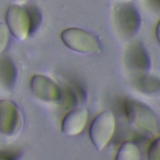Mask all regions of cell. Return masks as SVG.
Instances as JSON below:
<instances>
[{
	"label": "cell",
	"mask_w": 160,
	"mask_h": 160,
	"mask_svg": "<svg viewBox=\"0 0 160 160\" xmlns=\"http://www.w3.org/2000/svg\"><path fill=\"white\" fill-rule=\"evenodd\" d=\"M88 119V112L80 108L69 112L64 117L61 124L62 132L69 136L80 134L85 128Z\"/></svg>",
	"instance_id": "obj_9"
},
{
	"label": "cell",
	"mask_w": 160,
	"mask_h": 160,
	"mask_svg": "<svg viewBox=\"0 0 160 160\" xmlns=\"http://www.w3.org/2000/svg\"><path fill=\"white\" fill-rule=\"evenodd\" d=\"M6 22L11 34L18 40L25 39L32 29L30 13L22 5L14 4L8 8Z\"/></svg>",
	"instance_id": "obj_5"
},
{
	"label": "cell",
	"mask_w": 160,
	"mask_h": 160,
	"mask_svg": "<svg viewBox=\"0 0 160 160\" xmlns=\"http://www.w3.org/2000/svg\"><path fill=\"white\" fill-rule=\"evenodd\" d=\"M155 36L157 40V42L160 46V19L158 22L155 29Z\"/></svg>",
	"instance_id": "obj_17"
},
{
	"label": "cell",
	"mask_w": 160,
	"mask_h": 160,
	"mask_svg": "<svg viewBox=\"0 0 160 160\" xmlns=\"http://www.w3.org/2000/svg\"><path fill=\"white\" fill-rule=\"evenodd\" d=\"M136 86L142 93L154 95L160 92V79L156 76L142 74L137 79Z\"/></svg>",
	"instance_id": "obj_10"
},
{
	"label": "cell",
	"mask_w": 160,
	"mask_h": 160,
	"mask_svg": "<svg viewBox=\"0 0 160 160\" xmlns=\"http://www.w3.org/2000/svg\"><path fill=\"white\" fill-rule=\"evenodd\" d=\"M116 128V119L112 112L106 110L93 119L89 126V137L97 151H102L109 142Z\"/></svg>",
	"instance_id": "obj_2"
},
{
	"label": "cell",
	"mask_w": 160,
	"mask_h": 160,
	"mask_svg": "<svg viewBox=\"0 0 160 160\" xmlns=\"http://www.w3.org/2000/svg\"><path fill=\"white\" fill-rule=\"evenodd\" d=\"M63 43L70 49L81 54H98L101 48L97 39L87 31L69 28L61 34Z\"/></svg>",
	"instance_id": "obj_3"
},
{
	"label": "cell",
	"mask_w": 160,
	"mask_h": 160,
	"mask_svg": "<svg viewBox=\"0 0 160 160\" xmlns=\"http://www.w3.org/2000/svg\"><path fill=\"white\" fill-rule=\"evenodd\" d=\"M18 156L16 152L0 151V159H14Z\"/></svg>",
	"instance_id": "obj_15"
},
{
	"label": "cell",
	"mask_w": 160,
	"mask_h": 160,
	"mask_svg": "<svg viewBox=\"0 0 160 160\" xmlns=\"http://www.w3.org/2000/svg\"><path fill=\"white\" fill-rule=\"evenodd\" d=\"M114 20L119 32L126 37H131L136 34L141 24L138 11L129 3H122L116 6Z\"/></svg>",
	"instance_id": "obj_4"
},
{
	"label": "cell",
	"mask_w": 160,
	"mask_h": 160,
	"mask_svg": "<svg viewBox=\"0 0 160 160\" xmlns=\"http://www.w3.org/2000/svg\"><path fill=\"white\" fill-rule=\"evenodd\" d=\"M116 159L118 160H139L140 152L136 144L130 141H126L119 148Z\"/></svg>",
	"instance_id": "obj_12"
},
{
	"label": "cell",
	"mask_w": 160,
	"mask_h": 160,
	"mask_svg": "<svg viewBox=\"0 0 160 160\" xmlns=\"http://www.w3.org/2000/svg\"><path fill=\"white\" fill-rule=\"evenodd\" d=\"M125 61L128 68L138 75L145 74L151 67L149 56L140 42H135L127 50Z\"/></svg>",
	"instance_id": "obj_8"
},
{
	"label": "cell",
	"mask_w": 160,
	"mask_h": 160,
	"mask_svg": "<svg viewBox=\"0 0 160 160\" xmlns=\"http://www.w3.org/2000/svg\"><path fill=\"white\" fill-rule=\"evenodd\" d=\"M31 89L39 99L51 104L59 102L62 98V92L58 85L49 78L41 74L32 77Z\"/></svg>",
	"instance_id": "obj_6"
},
{
	"label": "cell",
	"mask_w": 160,
	"mask_h": 160,
	"mask_svg": "<svg viewBox=\"0 0 160 160\" xmlns=\"http://www.w3.org/2000/svg\"><path fill=\"white\" fill-rule=\"evenodd\" d=\"M148 158L149 160H160V136L156 138L150 144Z\"/></svg>",
	"instance_id": "obj_13"
},
{
	"label": "cell",
	"mask_w": 160,
	"mask_h": 160,
	"mask_svg": "<svg viewBox=\"0 0 160 160\" xmlns=\"http://www.w3.org/2000/svg\"><path fill=\"white\" fill-rule=\"evenodd\" d=\"M12 2L15 4H18V5H22L26 4V2H28L29 0H12Z\"/></svg>",
	"instance_id": "obj_18"
},
{
	"label": "cell",
	"mask_w": 160,
	"mask_h": 160,
	"mask_svg": "<svg viewBox=\"0 0 160 160\" xmlns=\"http://www.w3.org/2000/svg\"><path fill=\"white\" fill-rule=\"evenodd\" d=\"M9 30L7 25L0 22V53L6 48L9 39Z\"/></svg>",
	"instance_id": "obj_14"
},
{
	"label": "cell",
	"mask_w": 160,
	"mask_h": 160,
	"mask_svg": "<svg viewBox=\"0 0 160 160\" xmlns=\"http://www.w3.org/2000/svg\"><path fill=\"white\" fill-rule=\"evenodd\" d=\"M21 124L19 110L14 102L9 99L0 101V132L8 136L16 133Z\"/></svg>",
	"instance_id": "obj_7"
},
{
	"label": "cell",
	"mask_w": 160,
	"mask_h": 160,
	"mask_svg": "<svg viewBox=\"0 0 160 160\" xmlns=\"http://www.w3.org/2000/svg\"><path fill=\"white\" fill-rule=\"evenodd\" d=\"M147 4L152 9L160 11V0H145Z\"/></svg>",
	"instance_id": "obj_16"
},
{
	"label": "cell",
	"mask_w": 160,
	"mask_h": 160,
	"mask_svg": "<svg viewBox=\"0 0 160 160\" xmlns=\"http://www.w3.org/2000/svg\"><path fill=\"white\" fill-rule=\"evenodd\" d=\"M16 79V69L14 64L7 58L0 60V81L6 87H11Z\"/></svg>",
	"instance_id": "obj_11"
},
{
	"label": "cell",
	"mask_w": 160,
	"mask_h": 160,
	"mask_svg": "<svg viewBox=\"0 0 160 160\" xmlns=\"http://www.w3.org/2000/svg\"><path fill=\"white\" fill-rule=\"evenodd\" d=\"M123 108L128 121L133 127L151 135L158 132V119L147 104L136 99H126Z\"/></svg>",
	"instance_id": "obj_1"
}]
</instances>
